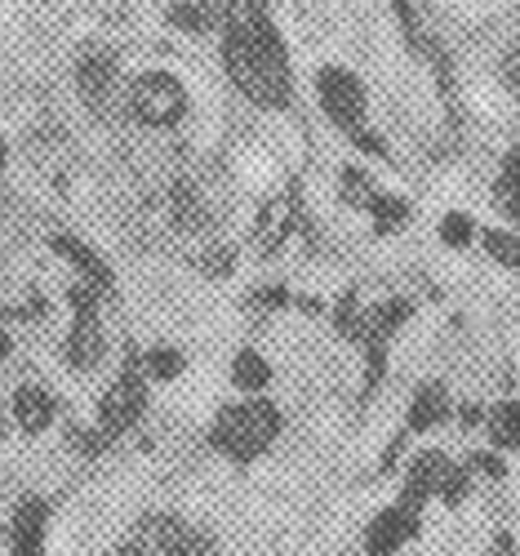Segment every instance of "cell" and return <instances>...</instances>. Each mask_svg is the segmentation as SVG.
<instances>
[{"mask_svg": "<svg viewBox=\"0 0 520 556\" xmlns=\"http://www.w3.org/2000/svg\"><path fill=\"white\" fill-rule=\"evenodd\" d=\"M14 419H18L23 432L36 437V432H45V428L54 424V401L45 396L40 388H18L14 392Z\"/></svg>", "mask_w": 520, "mask_h": 556, "instance_id": "12", "label": "cell"}, {"mask_svg": "<svg viewBox=\"0 0 520 556\" xmlns=\"http://www.w3.org/2000/svg\"><path fill=\"white\" fill-rule=\"evenodd\" d=\"M369 210H373V223H378V231H396L405 218H409V205L401 201V197H369Z\"/></svg>", "mask_w": 520, "mask_h": 556, "instance_id": "18", "label": "cell"}, {"mask_svg": "<svg viewBox=\"0 0 520 556\" xmlns=\"http://www.w3.org/2000/svg\"><path fill=\"white\" fill-rule=\"evenodd\" d=\"M169 23L182 27V31H210L214 27V10L210 5H196V0H187V5H174L169 10Z\"/></svg>", "mask_w": 520, "mask_h": 556, "instance_id": "19", "label": "cell"}, {"mask_svg": "<svg viewBox=\"0 0 520 556\" xmlns=\"http://www.w3.org/2000/svg\"><path fill=\"white\" fill-rule=\"evenodd\" d=\"M286 218H290V201H276V210H263V223H258V245H280V237H286Z\"/></svg>", "mask_w": 520, "mask_h": 556, "instance_id": "21", "label": "cell"}, {"mask_svg": "<svg viewBox=\"0 0 520 556\" xmlns=\"http://www.w3.org/2000/svg\"><path fill=\"white\" fill-rule=\"evenodd\" d=\"M436 494H441L445 503H462V498H467V472H462V468H445Z\"/></svg>", "mask_w": 520, "mask_h": 556, "instance_id": "24", "label": "cell"}, {"mask_svg": "<svg viewBox=\"0 0 520 556\" xmlns=\"http://www.w3.org/2000/svg\"><path fill=\"white\" fill-rule=\"evenodd\" d=\"M45 521H50V507L40 498H23L14 513V556H45Z\"/></svg>", "mask_w": 520, "mask_h": 556, "instance_id": "9", "label": "cell"}, {"mask_svg": "<svg viewBox=\"0 0 520 556\" xmlns=\"http://www.w3.org/2000/svg\"><path fill=\"white\" fill-rule=\"evenodd\" d=\"M498 182H520V148L507 152V165H503V178Z\"/></svg>", "mask_w": 520, "mask_h": 556, "instance_id": "28", "label": "cell"}, {"mask_svg": "<svg viewBox=\"0 0 520 556\" xmlns=\"http://www.w3.org/2000/svg\"><path fill=\"white\" fill-rule=\"evenodd\" d=\"M449 414V396H445V388L441 383H422L418 392H414V405H409V428L414 432H428V428H436L441 419Z\"/></svg>", "mask_w": 520, "mask_h": 556, "instance_id": "14", "label": "cell"}, {"mask_svg": "<svg viewBox=\"0 0 520 556\" xmlns=\"http://www.w3.org/2000/svg\"><path fill=\"white\" fill-rule=\"evenodd\" d=\"M503 76H507V89H511V94L520 99V50H516V54L503 63Z\"/></svg>", "mask_w": 520, "mask_h": 556, "instance_id": "27", "label": "cell"}, {"mask_svg": "<svg viewBox=\"0 0 520 556\" xmlns=\"http://www.w3.org/2000/svg\"><path fill=\"white\" fill-rule=\"evenodd\" d=\"M414 534H418V513L405 503H396V507H388V513H378V521L365 534V547H369V556H392Z\"/></svg>", "mask_w": 520, "mask_h": 556, "instance_id": "8", "label": "cell"}, {"mask_svg": "<svg viewBox=\"0 0 520 556\" xmlns=\"http://www.w3.org/2000/svg\"><path fill=\"white\" fill-rule=\"evenodd\" d=\"M112 85H116V63L107 54H89L80 63V94H85L89 108H107Z\"/></svg>", "mask_w": 520, "mask_h": 556, "instance_id": "11", "label": "cell"}, {"mask_svg": "<svg viewBox=\"0 0 520 556\" xmlns=\"http://www.w3.org/2000/svg\"><path fill=\"white\" fill-rule=\"evenodd\" d=\"M231 379H236V388H245V392H263V388L271 383V365H267L258 352H236Z\"/></svg>", "mask_w": 520, "mask_h": 556, "instance_id": "15", "label": "cell"}, {"mask_svg": "<svg viewBox=\"0 0 520 556\" xmlns=\"http://www.w3.org/2000/svg\"><path fill=\"white\" fill-rule=\"evenodd\" d=\"M0 356H10V334L0 330Z\"/></svg>", "mask_w": 520, "mask_h": 556, "instance_id": "31", "label": "cell"}, {"mask_svg": "<svg viewBox=\"0 0 520 556\" xmlns=\"http://www.w3.org/2000/svg\"><path fill=\"white\" fill-rule=\"evenodd\" d=\"M498 556H507V552H498Z\"/></svg>", "mask_w": 520, "mask_h": 556, "instance_id": "33", "label": "cell"}, {"mask_svg": "<svg viewBox=\"0 0 520 556\" xmlns=\"http://www.w3.org/2000/svg\"><path fill=\"white\" fill-rule=\"evenodd\" d=\"M414 316V303H405V299H392V303H378L373 312H369V326H365V334H378V339H388V334H396L405 320ZM360 334V339H365Z\"/></svg>", "mask_w": 520, "mask_h": 556, "instance_id": "16", "label": "cell"}, {"mask_svg": "<svg viewBox=\"0 0 520 556\" xmlns=\"http://www.w3.org/2000/svg\"><path fill=\"white\" fill-rule=\"evenodd\" d=\"M263 303H271V307H280V303H286V290H267V294H263Z\"/></svg>", "mask_w": 520, "mask_h": 556, "instance_id": "30", "label": "cell"}, {"mask_svg": "<svg viewBox=\"0 0 520 556\" xmlns=\"http://www.w3.org/2000/svg\"><path fill=\"white\" fill-rule=\"evenodd\" d=\"M54 250L63 254V258H72L85 276H89V286L93 290H112V271H107V263L99 258V254H93L89 245H80L76 237H67V231H59V237H54Z\"/></svg>", "mask_w": 520, "mask_h": 556, "instance_id": "13", "label": "cell"}, {"mask_svg": "<svg viewBox=\"0 0 520 556\" xmlns=\"http://www.w3.org/2000/svg\"><path fill=\"white\" fill-rule=\"evenodd\" d=\"M143 401H148V392H143V369H138L134 356H125V369H121L116 388H112V392L103 396V405H99V432H103L107 441H116L121 432H129V428L138 424V414H143Z\"/></svg>", "mask_w": 520, "mask_h": 556, "instance_id": "3", "label": "cell"}, {"mask_svg": "<svg viewBox=\"0 0 520 556\" xmlns=\"http://www.w3.org/2000/svg\"><path fill=\"white\" fill-rule=\"evenodd\" d=\"M0 169H5V143H0Z\"/></svg>", "mask_w": 520, "mask_h": 556, "instance_id": "32", "label": "cell"}, {"mask_svg": "<svg viewBox=\"0 0 520 556\" xmlns=\"http://www.w3.org/2000/svg\"><path fill=\"white\" fill-rule=\"evenodd\" d=\"M223 63L236 89L258 108L290 103V63L280 50V36L258 0H227V40Z\"/></svg>", "mask_w": 520, "mask_h": 556, "instance_id": "1", "label": "cell"}, {"mask_svg": "<svg viewBox=\"0 0 520 556\" xmlns=\"http://www.w3.org/2000/svg\"><path fill=\"white\" fill-rule=\"evenodd\" d=\"M471 237H477V223H471L467 214H445L441 218V241L445 245L462 250V245H471Z\"/></svg>", "mask_w": 520, "mask_h": 556, "instance_id": "23", "label": "cell"}, {"mask_svg": "<svg viewBox=\"0 0 520 556\" xmlns=\"http://www.w3.org/2000/svg\"><path fill=\"white\" fill-rule=\"evenodd\" d=\"M352 138H356V148L360 152H369V156H388V143H383V138H378V134H369V129H352Z\"/></svg>", "mask_w": 520, "mask_h": 556, "instance_id": "25", "label": "cell"}, {"mask_svg": "<svg viewBox=\"0 0 520 556\" xmlns=\"http://www.w3.org/2000/svg\"><path fill=\"white\" fill-rule=\"evenodd\" d=\"M112 556H148V552H143V547H138V543L129 539V543H121V547H116Z\"/></svg>", "mask_w": 520, "mask_h": 556, "instance_id": "29", "label": "cell"}, {"mask_svg": "<svg viewBox=\"0 0 520 556\" xmlns=\"http://www.w3.org/2000/svg\"><path fill=\"white\" fill-rule=\"evenodd\" d=\"M276 437H280V409L271 401H245V405L223 409L214 432H210V441L218 445V454H227L236 463L258 458Z\"/></svg>", "mask_w": 520, "mask_h": 556, "instance_id": "2", "label": "cell"}, {"mask_svg": "<svg viewBox=\"0 0 520 556\" xmlns=\"http://www.w3.org/2000/svg\"><path fill=\"white\" fill-rule=\"evenodd\" d=\"M490 437L498 450H520V401H503L490 414Z\"/></svg>", "mask_w": 520, "mask_h": 556, "instance_id": "17", "label": "cell"}, {"mask_svg": "<svg viewBox=\"0 0 520 556\" xmlns=\"http://www.w3.org/2000/svg\"><path fill=\"white\" fill-rule=\"evenodd\" d=\"M485 250L503 267H520V231H485Z\"/></svg>", "mask_w": 520, "mask_h": 556, "instance_id": "20", "label": "cell"}, {"mask_svg": "<svg viewBox=\"0 0 520 556\" xmlns=\"http://www.w3.org/2000/svg\"><path fill=\"white\" fill-rule=\"evenodd\" d=\"M471 468H481L485 477H503V463H498L494 454H485V450H481V454H471Z\"/></svg>", "mask_w": 520, "mask_h": 556, "instance_id": "26", "label": "cell"}, {"mask_svg": "<svg viewBox=\"0 0 520 556\" xmlns=\"http://www.w3.org/2000/svg\"><path fill=\"white\" fill-rule=\"evenodd\" d=\"M445 468H449L445 454H418V458H414V468H409V481H405L401 503H405V507H414V513H418V503L428 498V494H436V485H441Z\"/></svg>", "mask_w": 520, "mask_h": 556, "instance_id": "10", "label": "cell"}, {"mask_svg": "<svg viewBox=\"0 0 520 556\" xmlns=\"http://www.w3.org/2000/svg\"><path fill=\"white\" fill-rule=\"evenodd\" d=\"M148 375L152 379H178L182 375V352H174V348H152L148 352Z\"/></svg>", "mask_w": 520, "mask_h": 556, "instance_id": "22", "label": "cell"}, {"mask_svg": "<svg viewBox=\"0 0 520 556\" xmlns=\"http://www.w3.org/2000/svg\"><path fill=\"white\" fill-rule=\"evenodd\" d=\"M129 108L143 125H174L182 112H187V94L182 85L165 72H148L138 76L134 89H129Z\"/></svg>", "mask_w": 520, "mask_h": 556, "instance_id": "4", "label": "cell"}, {"mask_svg": "<svg viewBox=\"0 0 520 556\" xmlns=\"http://www.w3.org/2000/svg\"><path fill=\"white\" fill-rule=\"evenodd\" d=\"M134 543L143 547L148 556H205V539L187 521H178V517H148V521H138Z\"/></svg>", "mask_w": 520, "mask_h": 556, "instance_id": "5", "label": "cell"}, {"mask_svg": "<svg viewBox=\"0 0 520 556\" xmlns=\"http://www.w3.org/2000/svg\"><path fill=\"white\" fill-rule=\"evenodd\" d=\"M316 89H320V108L329 112V121L343 125V129H356L365 121V89L352 72L343 67H325L316 76Z\"/></svg>", "mask_w": 520, "mask_h": 556, "instance_id": "7", "label": "cell"}, {"mask_svg": "<svg viewBox=\"0 0 520 556\" xmlns=\"http://www.w3.org/2000/svg\"><path fill=\"white\" fill-rule=\"evenodd\" d=\"M72 307H76V326L67 339V361L76 369H93L103 361V330H99V299H93L89 286L72 290Z\"/></svg>", "mask_w": 520, "mask_h": 556, "instance_id": "6", "label": "cell"}]
</instances>
